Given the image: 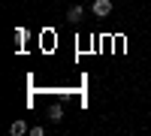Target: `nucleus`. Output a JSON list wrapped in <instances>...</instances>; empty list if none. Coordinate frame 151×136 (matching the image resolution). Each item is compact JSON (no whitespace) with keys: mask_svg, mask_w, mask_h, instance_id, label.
<instances>
[{"mask_svg":"<svg viewBox=\"0 0 151 136\" xmlns=\"http://www.w3.org/2000/svg\"><path fill=\"white\" fill-rule=\"evenodd\" d=\"M91 12H94L97 18H106L109 12H112V0H94V3H91Z\"/></svg>","mask_w":151,"mask_h":136,"instance_id":"nucleus-1","label":"nucleus"},{"mask_svg":"<svg viewBox=\"0 0 151 136\" xmlns=\"http://www.w3.org/2000/svg\"><path fill=\"white\" fill-rule=\"evenodd\" d=\"M82 15H85V6H70V12H67L70 21H82Z\"/></svg>","mask_w":151,"mask_h":136,"instance_id":"nucleus-2","label":"nucleus"},{"mask_svg":"<svg viewBox=\"0 0 151 136\" xmlns=\"http://www.w3.org/2000/svg\"><path fill=\"white\" fill-rule=\"evenodd\" d=\"M9 133H12V136H21V133H27V124H24V121H15V124L9 127Z\"/></svg>","mask_w":151,"mask_h":136,"instance_id":"nucleus-3","label":"nucleus"},{"mask_svg":"<svg viewBox=\"0 0 151 136\" xmlns=\"http://www.w3.org/2000/svg\"><path fill=\"white\" fill-rule=\"evenodd\" d=\"M48 118H52V121H60V118H64V106H52V109H48Z\"/></svg>","mask_w":151,"mask_h":136,"instance_id":"nucleus-4","label":"nucleus"}]
</instances>
